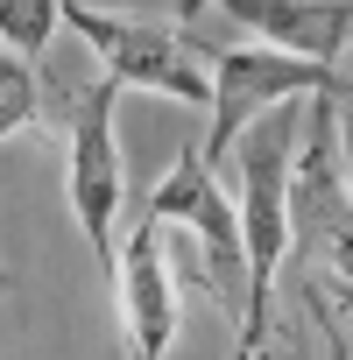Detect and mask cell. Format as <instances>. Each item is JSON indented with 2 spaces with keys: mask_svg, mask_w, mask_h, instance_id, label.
Here are the masks:
<instances>
[{
  "mask_svg": "<svg viewBox=\"0 0 353 360\" xmlns=\"http://www.w3.org/2000/svg\"><path fill=\"white\" fill-rule=\"evenodd\" d=\"M339 85V78H332ZM290 255L304 276H353V191L339 176V134H332V99H304V134L290 155Z\"/></svg>",
  "mask_w": 353,
  "mask_h": 360,
  "instance_id": "7a4b0ae2",
  "label": "cell"
},
{
  "mask_svg": "<svg viewBox=\"0 0 353 360\" xmlns=\"http://www.w3.org/2000/svg\"><path fill=\"white\" fill-rule=\"evenodd\" d=\"M304 304L325 325V353L346 360L353 353V276H304Z\"/></svg>",
  "mask_w": 353,
  "mask_h": 360,
  "instance_id": "30bf717a",
  "label": "cell"
},
{
  "mask_svg": "<svg viewBox=\"0 0 353 360\" xmlns=\"http://www.w3.org/2000/svg\"><path fill=\"white\" fill-rule=\"evenodd\" d=\"M120 297H127L134 360H162L169 339H176V283H169V262H162V226L148 212L120 240Z\"/></svg>",
  "mask_w": 353,
  "mask_h": 360,
  "instance_id": "ba28073f",
  "label": "cell"
},
{
  "mask_svg": "<svg viewBox=\"0 0 353 360\" xmlns=\"http://www.w3.org/2000/svg\"><path fill=\"white\" fill-rule=\"evenodd\" d=\"M205 57V78H212V127H205V162L219 169L226 148L283 99H311V92H332V64H311V57H290V50H269V43H191Z\"/></svg>",
  "mask_w": 353,
  "mask_h": 360,
  "instance_id": "3957f363",
  "label": "cell"
},
{
  "mask_svg": "<svg viewBox=\"0 0 353 360\" xmlns=\"http://www.w3.org/2000/svg\"><path fill=\"white\" fill-rule=\"evenodd\" d=\"M297 134H304V99H283L269 106L240 141V262H248V297H240V339L262 346L269 325H276V269L290 255V205H283V184H290V155H297Z\"/></svg>",
  "mask_w": 353,
  "mask_h": 360,
  "instance_id": "6da1fadb",
  "label": "cell"
},
{
  "mask_svg": "<svg viewBox=\"0 0 353 360\" xmlns=\"http://www.w3.org/2000/svg\"><path fill=\"white\" fill-rule=\"evenodd\" d=\"M240 346H248V339H240ZM248 353H255V360H283V339H276V346L262 339V346H248Z\"/></svg>",
  "mask_w": 353,
  "mask_h": 360,
  "instance_id": "4fadbf2b",
  "label": "cell"
},
{
  "mask_svg": "<svg viewBox=\"0 0 353 360\" xmlns=\"http://www.w3.org/2000/svg\"><path fill=\"white\" fill-rule=\"evenodd\" d=\"M43 120H57V113H50V99H43V85H36V64L0 43V141H8V134H29V127H43Z\"/></svg>",
  "mask_w": 353,
  "mask_h": 360,
  "instance_id": "9c48e42d",
  "label": "cell"
},
{
  "mask_svg": "<svg viewBox=\"0 0 353 360\" xmlns=\"http://www.w3.org/2000/svg\"><path fill=\"white\" fill-rule=\"evenodd\" d=\"M325 99H332V134H339V176H346V191H353V85L339 78Z\"/></svg>",
  "mask_w": 353,
  "mask_h": 360,
  "instance_id": "7c38bea8",
  "label": "cell"
},
{
  "mask_svg": "<svg viewBox=\"0 0 353 360\" xmlns=\"http://www.w3.org/2000/svg\"><path fill=\"white\" fill-rule=\"evenodd\" d=\"M205 8L262 36L269 50H290L311 64H339L353 50V0H205Z\"/></svg>",
  "mask_w": 353,
  "mask_h": 360,
  "instance_id": "52a82bcc",
  "label": "cell"
},
{
  "mask_svg": "<svg viewBox=\"0 0 353 360\" xmlns=\"http://www.w3.org/2000/svg\"><path fill=\"white\" fill-rule=\"evenodd\" d=\"M57 22H71L92 57L106 64L113 85H134V92H162L176 106H212V78H205V57L191 50V36H176L162 22H127V15H99L85 0H64Z\"/></svg>",
  "mask_w": 353,
  "mask_h": 360,
  "instance_id": "277c9868",
  "label": "cell"
},
{
  "mask_svg": "<svg viewBox=\"0 0 353 360\" xmlns=\"http://www.w3.org/2000/svg\"><path fill=\"white\" fill-rule=\"evenodd\" d=\"M57 8L64 0H0V43L36 64L50 50V36H57Z\"/></svg>",
  "mask_w": 353,
  "mask_h": 360,
  "instance_id": "8fae6325",
  "label": "cell"
},
{
  "mask_svg": "<svg viewBox=\"0 0 353 360\" xmlns=\"http://www.w3.org/2000/svg\"><path fill=\"white\" fill-rule=\"evenodd\" d=\"M233 360H255V353H248V346H240V353H233Z\"/></svg>",
  "mask_w": 353,
  "mask_h": 360,
  "instance_id": "5bb4252c",
  "label": "cell"
},
{
  "mask_svg": "<svg viewBox=\"0 0 353 360\" xmlns=\"http://www.w3.org/2000/svg\"><path fill=\"white\" fill-rule=\"evenodd\" d=\"M113 106H120V85H113V78H92L85 92L64 99V134H71V212H78V226H85L92 262L106 269V283H113V269H120L113 226H120V198H127V184H120V141H113Z\"/></svg>",
  "mask_w": 353,
  "mask_h": 360,
  "instance_id": "5b68a950",
  "label": "cell"
},
{
  "mask_svg": "<svg viewBox=\"0 0 353 360\" xmlns=\"http://www.w3.org/2000/svg\"><path fill=\"white\" fill-rule=\"evenodd\" d=\"M148 219L155 226H184L198 248H205V276L226 290L219 304H240L248 297V262H240V205H226V184H219V169L184 148L169 162V176L148 191Z\"/></svg>",
  "mask_w": 353,
  "mask_h": 360,
  "instance_id": "8992f818",
  "label": "cell"
}]
</instances>
